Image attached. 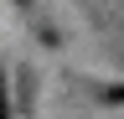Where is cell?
<instances>
[{
	"label": "cell",
	"instance_id": "obj_1",
	"mask_svg": "<svg viewBox=\"0 0 124 119\" xmlns=\"http://www.w3.org/2000/svg\"><path fill=\"white\" fill-rule=\"evenodd\" d=\"M0 119H10V88H5V72H0Z\"/></svg>",
	"mask_w": 124,
	"mask_h": 119
},
{
	"label": "cell",
	"instance_id": "obj_2",
	"mask_svg": "<svg viewBox=\"0 0 124 119\" xmlns=\"http://www.w3.org/2000/svg\"><path fill=\"white\" fill-rule=\"evenodd\" d=\"M103 98H114V103H119V98H124V88H108V93H103Z\"/></svg>",
	"mask_w": 124,
	"mask_h": 119
}]
</instances>
